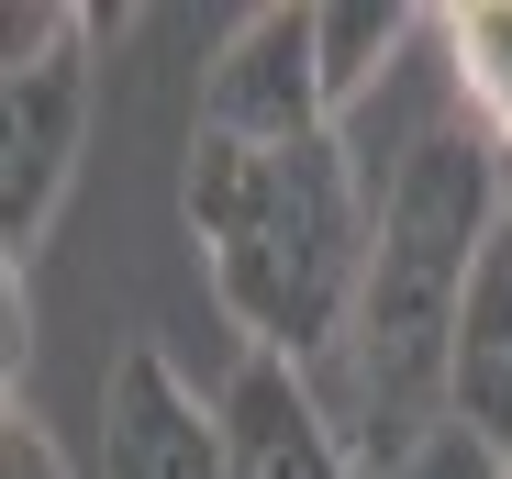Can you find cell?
<instances>
[{"mask_svg": "<svg viewBox=\"0 0 512 479\" xmlns=\"http://www.w3.org/2000/svg\"><path fill=\"white\" fill-rule=\"evenodd\" d=\"M501 223H512L501 212V156L468 123H423L390 156L357 312L334 335V357L312 368L357 479H401L435 446V424H457V324H468V279H479Z\"/></svg>", "mask_w": 512, "mask_h": 479, "instance_id": "obj_1", "label": "cell"}, {"mask_svg": "<svg viewBox=\"0 0 512 479\" xmlns=\"http://www.w3.org/2000/svg\"><path fill=\"white\" fill-rule=\"evenodd\" d=\"M379 190L390 179L357 168L346 134H312V145L190 134L179 212L201 234L212 301L234 312V335L256 357H290V368L334 357V335L357 312V279H368V246H379Z\"/></svg>", "mask_w": 512, "mask_h": 479, "instance_id": "obj_2", "label": "cell"}, {"mask_svg": "<svg viewBox=\"0 0 512 479\" xmlns=\"http://www.w3.org/2000/svg\"><path fill=\"white\" fill-rule=\"evenodd\" d=\"M90 90H101V67H90V12L78 0H34V12L0 23V268L12 279L78 179Z\"/></svg>", "mask_w": 512, "mask_h": 479, "instance_id": "obj_3", "label": "cell"}, {"mask_svg": "<svg viewBox=\"0 0 512 479\" xmlns=\"http://www.w3.org/2000/svg\"><path fill=\"white\" fill-rule=\"evenodd\" d=\"M201 134L223 145H312L334 134V101H323V12L301 0H268L245 12L201 78Z\"/></svg>", "mask_w": 512, "mask_h": 479, "instance_id": "obj_4", "label": "cell"}, {"mask_svg": "<svg viewBox=\"0 0 512 479\" xmlns=\"http://www.w3.org/2000/svg\"><path fill=\"white\" fill-rule=\"evenodd\" d=\"M101 457H112V479H234L223 468V413L179 379V357L156 335H134L101 368Z\"/></svg>", "mask_w": 512, "mask_h": 479, "instance_id": "obj_5", "label": "cell"}, {"mask_svg": "<svg viewBox=\"0 0 512 479\" xmlns=\"http://www.w3.org/2000/svg\"><path fill=\"white\" fill-rule=\"evenodd\" d=\"M212 413H223V468L234 479H357L346 435H334L323 390H312V368H290V357L245 346L234 379L212 390Z\"/></svg>", "mask_w": 512, "mask_h": 479, "instance_id": "obj_6", "label": "cell"}, {"mask_svg": "<svg viewBox=\"0 0 512 479\" xmlns=\"http://www.w3.org/2000/svg\"><path fill=\"white\" fill-rule=\"evenodd\" d=\"M457 424L501 457L512 479V223L490 234V257L468 279V324H457Z\"/></svg>", "mask_w": 512, "mask_h": 479, "instance_id": "obj_7", "label": "cell"}, {"mask_svg": "<svg viewBox=\"0 0 512 479\" xmlns=\"http://www.w3.org/2000/svg\"><path fill=\"white\" fill-rule=\"evenodd\" d=\"M446 78H457V123L512 156V0H468V12H446Z\"/></svg>", "mask_w": 512, "mask_h": 479, "instance_id": "obj_8", "label": "cell"}, {"mask_svg": "<svg viewBox=\"0 0 512 479\" xmlns=\"http://www.w3.org/2000/svg\"><path fill=\"white\" fill-rule=\"evenodd\" d=\"M412 0H323V101L334 112H357L379 78H390V56L412 45Z\"/></svg>", "mask_w": 512, "mask_h": 479, "instance_id": "obj_9", "label": "cell"}, {"mask_svg": "<svg viewBox=\"0 0 512 479\" xmlns=\"http://www.w3.org/2000/svg\"><path fill=\"white\" fill-rule=\"evenodd\" d=\"M0 479H67V457H56V435L12 402V424H0Z\"/></svg>", "mask_w": 512, "mask_h": 479, "instance_id": "obj_10", "label": "cell"}, {"mask_svg": "<svg viewBox=\"0 0 512 479\" xmlns=\"http://www.w3.org/2000/svg\"><path fill=\"white\" fill-rule=\"evenodd\" d=\"M501 212H512V156H501Z\"/></svg>", "mask_w": 512, "mask_h": 479, "instance_id": "obj_11", "label": "cell"}]
</instances>
